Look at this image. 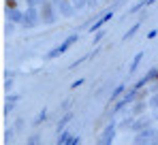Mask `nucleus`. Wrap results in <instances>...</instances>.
I'll return each instance as SVG.
<instances>
[{"mask_svg": "<svg viewBox=\"0 0 158 145\" xmlns=\"http://www.w3.org/2000/svg\"><path fill=\"white\" fill-rule=\"evenodd\" d=\"M109 19H111V11H109V13H107V15H103V17H101V22H96V24L92 26V28H90V30H92V32H94V30H98V28H101V26H103V24H107V22H109Z\"/></svg>", "mask_w": 158, "mask_h": 145, "instance_id": "nucleus-2", "label": "nucleus"}, {"mask_svg": "<svg viewBox=\"0 0 158 145\" xmlns=\"http://www.w3.org/2000/svg\"><path fill=\"white\" fill-rule=\"evenodd\" d=\"M73 43H77V36H69V41H64V43H62V45H60L58 49H53L52 53H49V58H53V56H58V53H62V51H66V49L71 47Z\"/></svg>", "mask_w": 158, "mask_h": 145, "instance_id": "nucleus-1", "label": "nucleus"}, {"mask_svg": "<svg viewBox=\"0 0 158 145\" xmlns=\"http://www.w3.org/2000/svg\"><path fill=\"white\" fill-rule=\"evenodd\" d=\"M122 90H124V88H122V85H120V88H118V90H115V92H113V96H111V98H118V96H120V94H122Z\"/></svg>", "mask_w": 158, "mask_h": 145, "instance_id": "nucleus-3", "label": "nucleus"}]
</instances>
